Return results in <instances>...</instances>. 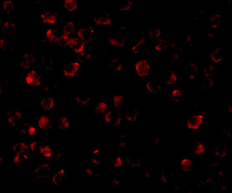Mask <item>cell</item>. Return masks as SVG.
Here are the masks:
<instances>
[{"label":"cell","mask_w":232,"mask_h":193,"mask_svg":"<svg viewBox=\"0 0 232 193\" xmlns=\"http://www.w3.org/2000/svg\"><path fill=\"white\" fill-rule=\"evenodd\" d=\"M16 116V117L20 121H22L23 120V112L20 111V110H13L11 111Z\"/></svg>","instance_id":"cell-28"},{"label":"cell","mask_w":232,"mask_h":193,"mask_svg":"<svg viewBox=\"0 0 232 193\" xmlns=\"http://www.w3.org/2000/svg\"><path fill=\"white\" fill-rule=\"evenodd\" d=\"M21 122L11 111L8 113L7 115V124L8 125L11 127H18L21 124Z\"/></svg>","instance_id":"cell-15"},{"label":"cell","mask_w":232,"mask_h":193,"mask_svg":"<svg viewBox=\"0 0 232 193\" xmlns=\"http://www.w3.org/2000/svg\"><path fill=\"white\" fill-rule=\"evenodd\" d=\"M120 146L121 147H125V146H126V143H125L124 142H121V143H120Z\"/></svg>","instance_id":"cell-40"},{"label":"cell","mask_w":232,"mask_h":193,"mask_svg":"<svg viewBox=\"0 0 232 193\" xmlns=\"http://www.w3.org/2000/svg\"><path fill=\"white\" fill-rule=\"evenodd\" d=\"M86 174L89 175H93L94 173L93 169L91 168H87L86 170Z\"/></svg>","instance_id":"cell-34"},{"label":"cell","mask_w":232,"mask_h":193,"mask_svg":"<svg viewBox=\"0 0 232 193\" xmlns=\"http://www.w3.org/2000/svg\"><path fill=\"white\" fill-rule=\"evenodd\" d=\"M24 81L28 86L37 87L40 85L41 77L35 71L31 70L26 74Z\"/></svg>","instance_id":"cell-4"},{"label":"cell","mask_w":232,"mask_h":193,"mask_svg":"<svg viewBox=\"0 0 232 193\" xmlns=\"http://www.w3.org/2000/svg\"><path fill=\"white\" fill-rule=\"evenodd\" d=\"M121 121V117L120 116V115H118L117 116V118H116L115 121V123H114V124H115V126H117L120 125V124Z\"/></svg>","instance_id":"cell-35"},{"label":"cell","mask_w":232,"mask_h":193,"mask_svg":"<svg viewBox=\"0 0 232 193\" xmlns=\"http://www.w3.org/2000/svg\"><path fill=\"white\" fill-rule=\"evenodd\" d=\"M108 110V105L106 101H98L96 103L95 112L96 114H105Z\"/></svg>","instance_id":"cell-17"},{"label":"cell","mask_w":232,"mask_h":193,"mask_svg":"<svg viewBox=\"0 0 232 193\" xmlns=\"http://www.w3.org/2000/svg\"><path fill=\"white\" fill-rule=\"evenodd\" d=\"M34 56L31 54H27L22 57L20 61L21 66L26 69H29L31 67L32 63H33Z\"/></svg>","instance_id":"cell-13"},{"label":"cell","mask_w":232,"mask_h":193,"mask_svg":"<svg viewBox=\"0 0 232 193\" xmlns=\"http://www.w3.org/2000/svg\"><path fill=\"white\" fill-rule=\"evenodd\" d=\"M192 165L193 163L190 159H184L182 162V168L185 171H187L188 169H190V168L192 167Z\"/></svg>","instance_id":"cell-23"},{"label":"cell","mask_w":232,"mask_h":193,"mask_svg":"<svg viewBox=\"0 0 232 193\" xmlns=\"http://www.w3.org/2000/svg\"><path fill=\"white\" fill-rule=\"evenodd\" d=\"M80 64L78 62L70 63L69 65L64 67L63 73L66 76L73 77L77 72L80 69Z\"/></svg>","instance_id":"cell-9"},{"label":"cell","mask_w":232,"mask_h":193,"mask_svg":"<svg viewBox=\"0 0 232 193\" xmlns=\"http://www.w3.org/2000/svg\"><path fill=\"white\" fill-rule=\"evenodd\" d=\"M91 29H82L78 32V36L81 40L88 43L91 40L93 37V33Z\"/></svg>","instance_id":"cell-10"},{"label":"cell","mask_w":232,"mask_h":193,"mask_svg":"<svg viewBox=\"0 0 232 193\" xmlns=\"http://www.w3.org/2000/svg\"><path fill=\"white\" fill-rule=\"evenodd\" d=\"M100 153V149L99 148H96L92 152V154L93 155H96L99 154Z\"/></svg>","instance_id":"cell-36"},{"label":"cell","mask_w":232,"mask_h":193,"mask_svg":"<svg viewBox=\"0 0 232 193\" xmlns=\"http://www.w3.org/2000/svg\"><path fill=\"white\" fill-rule=\"evenodd\" d=\"M128 2L127 3L126 5L123 6V7H121L120 10V11H123V12H127L128 11H130L132 8V4L133 3L131 2L132 1H128Z\"/></svg>","instance_id":"cell-26"},{"label":"cell","mask_w":232,"mask_h":193,"mask_svg":"<svg viewBox=\"0 0 232 193\" xmlns=\"http://www.w3.org/2000/svg\"><path fill=\"white\" fill-rule=\"evenodd\" d=\"M58 127L62 131H66L69 130L71 127V123L69 119L66 116L58 118Z\"/></svg>","instance_id":"cell-12"},{"label":"cell","mask_w":232,"mask_h":193,"mask_svg":"<svg viewBox=\"0 0 232 193\" xmlns=\"http://www.w3.org/2000/svg\"><path fill=\"white\" fill-rule=\"evenodd\" d=\"M112 67L114 68V70L117 73H121L124 70L125 64L123 61H118L117 59L112 61Z\"/></svg>","instance_id":"cell-18"},{"label":"cell","mask_w":232,"mask_h":193,"mask_svg":"<svg viewBox=\"0 0 232 193\" xmlns=\"http://www.w3.org/2000/svg\"><path fill=\"white\" fill-rule=\"evenodd\" d=\"M21 154L19 153L16 152V154L14 155V165H16L17 166L19 165L20 164L21 160Z\"/></svg>","instance_id":"cell-31"},{"label":"cell","mask_w":232,"mask_h":193,"mask_svg":"<svg viewBox=\"0 0 232 193\" xmlns=\"http://www.w3.org/2000/svg\"><path fill=\"white\" fill-rule=\"evenodd\" d=\"M53 154H54V152H53V150H52L45 153L43 154L42 156L46 159H51L53 157Z\"/></svg>","instance_id":"cell-33"},{"label":"cell","mask_w":232,"mask_h":193,"mask_svg":"<svg viewBox=\"0 0 232 193\" xmlns=\"http://www.w3.org/2000/svg\"><path fill=\"white\" fill-rule=\"evenodd\" d=\"M47 38L51 41H58L60 40V37H58L57 35L56 29H50L47 31Z\"/></svg>","instance_id":"cell-20"},{"label":"cell","mask_w":232,"mask_h":193,"mask_svg":"<svg viewBox=\"0 0 232 193\" xmlns=\"http://www.w3.org/2000/svg\"><path fill=\"white\" fill-rule=\"evenodd\" d=\"M204 151V147L202 143H198L197 147V152L196 154L200 155L203 153Z\"/></svg>","instance_id":"cell-32"},{"label":"cell","mask_w":232,"mask_h":193,"mask_svg":"<svg viewBox=\"0 0 232 193\" xmlns=\"http://www.w3.org/2000/svg\"><path fill=\"white\" fill-rule=\"evenodd\" d=\"M34 124L38 131H51L54 128L53 118L49 113H45L36 115Z\"/></svg>","instance_id":"cell-1"},{"label":"cell","mask_w":232,"mask_h":193,"mask_svg":"<svg viewBox=\"0 0 232 193\" xmlns=\"http://www.w3.org/2000/svg\"><path fill=\"white\" fill-rule=\"evenodd\" d=\"M114 120L113 112L112 109H109L104 116V121L106 124H110Z\"/></svg>","instance_id":"cell-21"},{"label":"cell","mask_w":232,"mask_h":193,"mask_svg":"<svg viewBox=\"0 0 232 193\" xmlns=\"http://www.w3.org/2000/svg\"><path fill=\"white\" fill-rule=\"evenodd\" d=\"M20 131L28 137H35L36 136L37 129L34 124L23 123L20 127Z\"/></svg>","instance_id":"cell-5"},{"label":"cell","mask_w":232,"mask_h":193,"mask_svg":"<svg viewBox=\"0 0 232 193\" xmlns=\"http://www.w3.org/2000/svg\"><path fill=\"white\" fill-rule=\"evenodd\" d=\"M191 40V37L189 36H188L187 37V40L188 41V42H190V41Z\"/></svg>","instance_id":"cell-41"},{"label":"cell","mask_w":232,"mask_h":193,"mask_svg":"<svg viewBox=\"0 0 232 193\" xmlns=\"http://www.w3.org/2000/svg\"><path fill=\"white\" fill-rule=\"evenodd\" d=\"M126 118L129 121H132L134 120V117H133V116L131 115L126 116Z\"/></svg>","instance_id":"cell-38"},{"label":"cell","mask_w":232,"mask_h":193,"mask_svg":"<svg viewBox=\"0 0 232 193\" xmlns=\"http://www.w3.org/2000/svg\"><path fill=\"white\" fill-rule=\"evenodd\" d=\"M125 95L123 94H118L113 98L114 106L115 108H119L123 105L125 101Z\"/></svg>","instance_id":"cell-19"},{"label":"cell","mask_w":232,"mask_h":193,"mask_svg":"<svg viewBox=\"0 0 232 193\" xmlns=\"http://www.w3.org/2000/svg\"><path fill=\"white\" fill-rule=\"evenodd\" d=\"M203 118L204 117L201 115L194 116L188 121V127L190 130H198L203 124Z\"/></svg>","instance_id":"cell-6"},{"label":"cell","mask_w":232,"mask_h":193,"mask_svg":"<svg viewBox=\"0 0 232 193\" xmlns=\"http://www.w3.org/2000/svg\"><path fill=\"white\" fill-rule=\"evenodd\" d=\"M78 1L76 0L63 1V8L69 12H73L78 7Z\"/></svg>","instance_id":"cell-14"},{"label":"cell","mask_w":232,"mask_h":193,"mask_svg":"<svg viewBox=\"0 0 232 193\" xmlns=\"http://www.w3.org/2000/svg\"><path fill=\"white\" fill-rule=\"evenodd\" d=\"M125 40L123 37L120 36H111L107 39L108 45L112 47H121L124 46Z\"/></svg>","instance_id":"cell-7"},{"label":"cell","mask_w":232,"mask_h":193,"mask_svg":"<svg viewBox=\"0 0 232 193\" xmlns=\"http://www.w3.org/2000/svg\"><path fill=\"white\" fill-rule=\"evenodd\" d=\"M124 161L123 158L120 156H116L114 160L113 167L115 168H119L123 166Z\"/></svg>","instance_id":"cell-22"},{"label":"cell","mask_w":232,"mask_h":193,"mask_svg":"<svg viewBox=\"0 0 232 193\" xmlns=\"http://www.w3.org/2000/svg\"><path fill=\"white\" fill-rule=\"evenodd\" d=\"M41 17L44 23L53 24L56 23L57 14V13L53 12H47L42 14Z\"/></svg>","instance_id":"cell-11"},{"label":"cell","mask_w":232,"mask_h":193,"mask_svg":"<svg viewBox=\"0 0 232 193\" xmlns=\"http://www.w3.org/2000/svg\"><path fill=\"white\" fill-rule=\"evenodd\" d=\"M54 101L48 96L41 97L40 108L43 111H49L54 108Z\"/></svg>","instance_id":"cell-8"},{"label":"cell","mask_w":232,"mask_h":193,"mask_svg":"<svg viewBox=\"0 0 232 193\" xmlns=\"http://www.w3.org/2000/svg\"><path fill=\"white\" fill-rule=\"evenodd\" d=\"M94 23L96 26L103 27L111 26L114 23V17L111 13L102 12L94 16Z\"/></svg>","instance_id":"cell-3"},{"label":"cell","mask_w":232,"mask_h":193,"mask_svg":"<svg viewBox=\"0 0 232 193\" xmlns=\"http://www.w3.org/2000/svg\"><path fill=\"white\" fill-rule=\"evenodd\" d=\"M177 78L176 75L172 73H170V78L169 79L167 80V84H174L177 82Z\"/></svg>","instance_id":"cell-30"},{"label":"cell","mask_w":232,"mask_h":193,"mask_svg":"<svg viewBox=\"0 0 232 193\" xmlns=\"http://www.w3.org/2000/svg\"><path fill=\"white\" fill-rule=\"evenodd\" d=\"M114 183L116 185H120V182H119L117 180H114Z\"/></svg>","instance_id":"cell-39"},{"label":"cell","mask_w":232,"mask_h":193,"mask_svg":"<svg viewBox=\"0 0 232 193\" xmlns=\"http://www.w3.org/2000/svg\"><path fill=\"white\" fill-rule=\"evenodd\" d=\"M13 4L10 1H7L3 4L2 9L4 11H6L7 13H10L13 10Z\"/></svg>","instance_id":"cell-24"},{"label":"cell","mask_w":232,"mask_h":193,"mask_svg":"<svg viewBox=\"0 0 232 193\" xmlns=\"http://www.w3.org/2000/svg\"><path fill=\"white\" fill-rule=\"evenodd\" d=\"M151 69V65L146 59L137 60L134 63V73L137 77H146L149 75Z\"/></svg>","instance_id":"cell-2"},{"label":"cell","mask_w":232,"mask_h":193,"mask_svg":"<svg viewBox=\"0 0 232 193\" xmlns=\"http://www.w3.org/2000/svg\"><path fill=\"white\" fill-rule=\"evenodd\" d=\"M14 149L16 151V152L23 154V153H24L25 151L29 150V144L26 141L19 142V143L16 144V145L14 146Z\"/></svg>","instance_id":"cell-16"},{"label":"cell","mask_w":232,"mask_h":193,"mask_svg":"<svg viewBox=\"0 0 232 193\" xmlns=\"http://www.w3.org/2000/svg\"><path fill=\"white\" fill-rule=\"evenodd\" d=\"M150 36L153 39H157L160 37L161 35V30L158 29H154L150 32Z\"/></svg>","instance_id":"cell-25"},{"label":"cell","mask_w":232,"mask_h":193,"mask_svg":"<svg viewBox=\"0 0 232 193\" xmlns=\"http://www.w3.org/2000/svg\"><path fill=\"white\" fill-rule=\"evenodd\" d=\"M39 144V142H38V141H32L29 144V150H30L31 152H33L36 150H37Z\"/></svg>","instance_id":"cell-29"},{"label":"cell","mask_w":232,"mask_h":193,"mask_svg":"<svg viewBox=\"0 0 232 193\" xmlns=\"http://www.w3.org/2000/svg\"><path fill=\"white\" fill-rule=\"evenodd\" d=\"M91 161H92V163H93V164H100V162H99V161H98V160H97V159H94V158H92Z\"/></svg>","instance_id":"cell-37"},{"label":"cell","mask_w":232,"mask_h":193,"mask_svg":"<svg viewBox=\"0 0 232 193\" xmlns=\"http://www.w3.org/2000/svg\"><path fill=\"white\" fill-rule=\"evenodd\" d=\"M171 97L172 98L182 97L183 95V93L179 89H175L172 91L171 93Z\"/></svg>","instance_id":"cell-27"}]
</instances>
